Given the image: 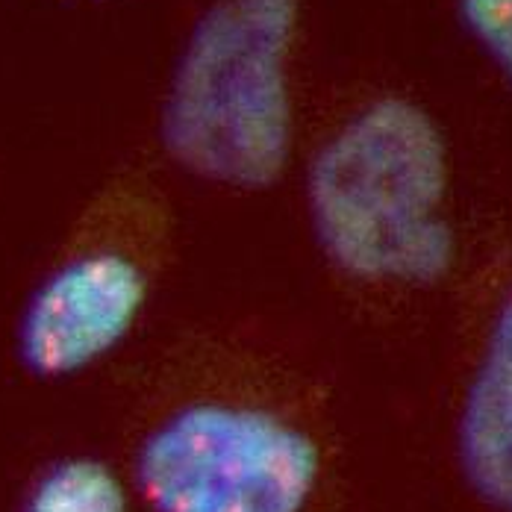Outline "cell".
<instances>
[{
  "instance_id": "5b68a950",
  "label": "cell",
  "mask_w": 512,
  "mask_h": 512,
  "mask_svg": "<svg viewBox=\"0 0 512 512\" xmlns=\"http://www.w3.org/2000/svg\"><path fill=\"white\" fill-rule=\"evenodd\" d=\"M483 330L457 418V460L471 495L512 512V259L483 283Z\"/></svg>"
},
{
  "instance_id": "6da1fadb",
  "label": "cell",
  "mask_w": 512,
  "mask_h": 512,
  "mask_svg": "<svg viewBox=\"0 0 512 512\" xmlns=\"http://www.w3.org/2000/svg\"><path fill=\"white\" fill-rule=\"evenodd\" d=\"M304 215L327 277L354 304H424L460 271L451 148L410 98L362 103L318 142Z\"/></svg>"
},
{
  "instance_id": "7a4b0ae2",
  "label": "cell",
  "mask_w": 512,
  "mask_h": 512,
  "mask_svg": "<svg viewBox=\"0 0 512 512\" xmlns=\"http://www.w3.org/2000/svg\"><path fill=\"white\" fill-rule=\"evenodd\" d=\"M298 33L301 0H212L198 15L159 112V142L180 171L236 195L286 177Z\"/></svg>"
},
{
  "instance_id": "277c9868",
  "label": "cell",
  "mask_w": 512,
  "mask_h": 512,
  "mask_svg": "<svg viewBox=\"0 0 512 512\" xmlns=\"http://www.w3.org/2000/svg\"><path fill=\"white\" fill-rule=\"evenodd\" d=\"M327 451L292 412L198 389L142 433L133 480L151 512H309Z\"/></svg>"
},
{
  "instance_id": "8992f818",
  "label": "cell",
  "mask_w": 512,
  "mask_h": 512,
  "mask_svg": "<svg viewBox=\"0 0 512 512\" xmlns=\"http://www.w3.org/2000/svg\"><path fill=\"white\" fill-rule=\"evenodd\" d=\"M21 512H127V492L106 462L68 457L36 477Z\"/></svg>"
},
{
  "instance_id": "52a82bcc",
  "label": "cell",
  "mask_w": 512,
  "mask_h": 512,
  "mask_svg": "<svg viewBox=\"0 0 512 512\" xmlns=\"http://www.w3.org/2000/svg\"><path fill=\"white\" fill-rule=\"evenodd\" d=\"M462 27L512 83V0H457Z\"/></svg>"
},
{
  "instance_id": "3957f363",
  "label": "cell",
  "mask_w": 512,
  "mask_h": 512,
  "mask_svg": "<svg viewBox=\"0 0 512 512\" xmlns=\"http://www.w3.org/2000/svg\"><path fill=\"white\" fill-rule=\"evenodd\" d=\"M177 245V212L148 174L124 171L77 209L15 321L18 362L39 380L118 351L154 301Z\"/></svg>"
}]
</instances>
